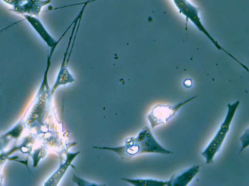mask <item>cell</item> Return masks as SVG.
Returning <instances> with one entry per match:
<instances>
[{"label": "cell", "mask_w": 249, "mask_h": 186, "mask_svg": "<svg viewBox=\"0 0 249 186\" xmlns=\"http://www.w3.org/2000/svg\"><path fill=\"white\" fill-rule=\"evenodd\" d=\"M22 120L18 124H17L14 127L10 130L7 131L3 135V137H10L12 138H18L20 136L23 130V123H22Z\"/></svg>", "instance_id": "9"}, {"label": "cell", "mask_w": 249, "mask_h": 186, "mask_svg": "<svg viewBox=\"0 0 249 186\" xmlns=\"http://www.w3.org/2000/svg\"><path fill=\"white\" fill-rule=\"evenodd\" d=\"M72 181L78 186H103L104 185H100L88 181L81 177H79L76 175L75 174H73Z\"/></svg>", "instance_id": "11"}, {"label": "cell", "mask_w": 249, "mask_h": 186, "mask_svg": "<svg viewBox=\"0 0 249 186\" xmlns=\"http://www.w3.org/2000/svg\"><path fill=\"white\" fill-rule=\"evenodd\" d=\"M196 97V96H193L174 105L161 104L155 105L147 115V119L150 123L152 128L154 129L156 126L160 124H167L182 106L193 100Z\"/></svg>", "instance_id": "3"}, {"label": "cell", "mask_w": 249, "mask_h": 186, "mask_svg": "<svg viewBox=\"0 0 249 186\" xmlns=\"http://www.w3.org/2000/svg\"><path fill=\"white\" fill-rule=\"evenodd\" d=\"M17 24V22H14V23H12V24L9 25L8 26L4 27L3 29H1L0 30V32H1L3 31H4L5 30H6L7 29L11 28V27H12L13 26H15V25Z\"/></svg>", "instance_id": "14"}, {"label": "cell", "mask_w": 249, "mask_h": 186, "mask_svg": "<svg viewBox=\"0 0 249 186\" xmlns=\"http://www.w3.org/2000/svg\"><path fill=\"white\" fill-rule=\"evenodd\" d=\"M21 16L23 17L24 20H26L29 23L41 39L46 43L48 46L50 47V48L54 46H57L63 37L65 35L67 31L74 23V21H73L60 37L58 40H55L49 33L38 17L28 14H23Z\"/></svg>", "instance_id": "5"}, {"label": "cell", "mask_w": 249, "mask_h": 186, "mask_svg": "<svg viewBox=\"0 0 249 186\" xmlns=\"http://www.w3.org/2000/svg\"><path fill=\"white\" fill-rule=\"evenodd\" d=\"M47 154V151L44 148L40 147L35 151L32 157L33 160V167H36L40 160L43 158Z\"/></svg>", "instance_id": "10"}, {"label": "cell", "mask_w": 249, "mask_h": 186, "mask_svg": "<svg viewBox=\"0 0 249 186\" xmlns=\"http://www.w3.org/2000/svg\"><path fill=\"white\" fill-rule=\"evenodd\" d=\"M121 180L135 186H163L167 185V181H163L152 179L122 178Z\"/></svg>", "instance_id": "8"}, {"label": "cell", "mask_w": 249, "mask_h": 186, "mask_svg": "<svg viewBox=\"0 0 249 186\" xmlns=\"http://www.w3.org/2000/svg\"><path fill=\"white\" fill-rule=\"evenodd\" d=\"M0 86H1V83L0 84Z\"/></svg>", "instance_id": "15"}, {"label": "cell", "mask_w": 249, "mask_h": 186, "mask_svg": "<svg viewBox=\"0 0 249 186\" xmlns=\"http://www.w3.org/2000/svg\"><path fill=\"white\" fill-rule=\"evenodd\" d=\"M193 82L191 79L187 78L184 80L183 85L186 88H191L192 86Z\"/></svg>", "instance_id": "13"}, {"label": "cell", "mask_w": 249, "mask_h": 186, "mask_svg": "<svg viewBox=\"0 0 249 186\" xmlns=\"http://www.w3.org/2000/svg\"><path fill=\"white\" fill-rule=\"evenodd\" d=\"M93 148L112 151L123 159L130 158L143 153L164 155L173 153L160 144L147 126L143 127L136 137L126 139L123 145L115 147L93 146Z\"/></svg>", "instance_id": "1"}, {"label": "cell", "mask_w": 249, "mask_h": 186, "mask_svg": "<svg viewBox=\"0 0 249 186\" xmlns=\"http://www.w3.org/2000/svg\"><path fill=\"white\" fill-rule=\"evenodd\" d=\"M78 20H79V18L77 16L74 19V23L72 32L69 38L68 46L64 53V57L61 64L60 65V68L57 74L53 86L51 90V96H52L55 91L59 86L62 85H65L67 84L71 83L75 81L73 77L67 68V59L68 57L69 49L70 47L71 40H72V38L73 36L75 30L76 28V25L78 24Z\"/></svg>", "instance_id": "4"}, {"label": "cell", "mask_w": 249, "mask_h": 186, "mask_svg": "<svg viewBox=\"0 0 249 186\" xmlns=\"http://www.w3.org/2000/svg\"><path fill=\"white\" fill-rule=\"evenodd\" d=\"M66 159L65 162L61 164L58 169L46 181L44 186H56L63 177L67 169L75 158L80 153V151L76 152H65Z\"/></svg>", "instance_id": "7"}, {"label": "cell", "mask_w": 249, "mask_h": 186, "mask_svg": "<svg viewBox=\"0 0 249 186\" xmlns=\"http://www.w3.org/2000/svg\"><path fill=\"white\" fill-rule=\"evenodd\" d=\"M242 143L241 147L239 150V153H241L249 145V129L247 128L243 135L240 138Z\"/></svg>", "instance_id": "12"}, {"label": "cell", "mask_w": 249, "mask_h": 186, "mask_svg": "<svg viewBox=\"0 0 249 186\" xmlns=\"http://www.w3.org/2000/svg\"><path fill=\"white\" fill-rule=\"evenodd\" d=\"M199 171V166L194 165L191 168L173 174L167 181V186H187Z\"/></svg>", "instance_id": "6"}, {"label": "cell", "mask_w": 249, "mask_h": 186, "mask_svg": "<svg viewBox=\"0 0 249 186\" xmlns=\"http://www.w3.org/2000/svg\"><path fill=\"white\" fill-rule=\"evenodd\" d=\"M239 103V101L237 100L231 104H228V111L224 121L213 139L201 153L206 160V164H210L213 162L214 157L222 145Z\"/></svg>", "instance_id": "2"}]
</instances>
